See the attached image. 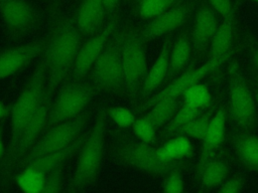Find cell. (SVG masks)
I'll list each match as a JSON object with an SVG mask.
<instances>
[{"instance_id": "obj_29", "label": "cell", "mask_w": 258, "mask_h": 193, "mask_svg": "<svg viewBox=\"0 0 258 193\" xmlns=\"http://www.w3.org/2000/svg\"><path fill=\"white\" fill-rule=\"evenodd\" d=\"M211 121V117L209 113L207 114H201L199 117L196 119L189 121L179 129H177L171 136H185V137H190L199 140H203L207 130L209 128Z\"/></svg>"}, {"instance_id": "obj_28", "label": "cell", "mask_w": 258, "mask_h": 193, "mask_svg": "<svg viewBox=\"0 0 258 193\" xmlns=\"http://www.w3.org/2000/svg\"><path fill=\"white\" fill-rule=\"evenodd\" d=\"M177 3L176 0H138L137 13L141 19L150 20Z\"/></svg>"}, {"instance_id": "obj_38", "label": "cell", "mask_w": 258, "mask_h": 193, "mask_svg": "<svg viewBox=\"0 0 258 193\" xmlns=\"http://www.w3.org/2000/svg\"><path fill=\"white\" fill-rule=\"evenodd\" d=\"M107 15H113L118 11L120 0H103Z\"/></svg>"}, {"instance_id": "obj_27", "label": "cell", "mask_w": 258, "mask_h": 193, "mask_svg": "<svg viewBox=\"0 0 258 193\" xmlns=\"http://www.w3.org/2000/svg\"><path fill=\"white\" fill-rule=\"evenodd\" d=\"M45 175L40 171L25 166L15 176V181L22 193H40L44 184Z\"/></svg>"}, {"instance_id": "obj_42", "label": "cell", "mask_w": 258, "mask_h": 193, "mask_svg": "<svg viewBox=\"0 0 258 193\" xmlns=\"http://www.w3.org/2000/svg\"><path fill=\"white\" fill-rule=\"evenodd\" d=\"M2 129L0 128V159H2V157L4 156V142L2 138Z\"/></svg>"}, {"instance_id": "obj_7", "label": "cell", "mask_w": 258, "mask_h": 193, "mask_svg": "<svg viewBox=\"0 0 258 193\" xmlns=\"http://www.w3.org/2000/svg\"><path fill=\"white\" fill-rule=\"evenodd\" d=\"M96 91L92 83L84 79H74L63 84L50 105L45 129L83 114L96 96Z\"/></svg>"}, {"instance_id": "obj_1", "label": "cell", "mask_w": 258, "mask_h": 193, "mask_svg": "<svg viewBox=\"0 0 258 193\" xmlns=\"http://www.w3.org/2000/svg\"><path fill=\"white\" fill-rule=\"evenodd\" d=\"M82 34L71 15H62L54 24L43 51L46 68L45 93L50 96L59 84L72 72L79 49Z\"/></svg>"}, {"instance_id": "obj_33", "label": "cell", "mask_w": 258, "mask_h": 193, "mask_svg": "<svg viewBox=\"0 0 258 193\" xmlns=\"http://www.w3.org/2000/svg\"><path fill=\"white\" fill-rule=\"evenodd\" d=\"M108 117L112 122L121 129L132 127L136 120L133 112L124 106H114L108 109Z\"/></svg>"}, {"instance_id": "obj_39", "label": "cell", "mask_w": 258, "mask_h": 193, "mask_svg": "<svg viewBox=\"0 0 258 193\" xmlns=\"http://www.w3.org/2000/svg\"><path fill=\"white\" fill-rule=\"evenodd\" d=\"M12 105L11 104H5L0 101V121L4 120L8 116L11 115Z\"/></svg>"}, {"instance_id": "obj_4", "label": "cell", "mask_w": 258, "mask_h": 193, "mask_svg": "<svg viewBox=\"0 0 258 193\" xmlns=\"http://www.w3.org/2000/svg\"><path fill=\"white\" fill-rule=\"evenodd\" d=\"M46 68L43 57L35 66L26 85L23 87L19 96L12 104L11 110V132L8 151L16 144L23 128L30 121L37 109L45 99Z\"/></svg>"}, {"instance_id": "obj_41", "label": "cell", "mask_w": 258, "mask_h": 193, "mask_svg": "<svg viewBox=\"0 0 258 193\" xmlns=\"http://www.w3.org/2000/svg\"><path fill=\"white\" fill-rule=\"evenodd\" d=\"M253 93H254V98H255V102H256V106L258 109V78L255 79V81L253 82Z\"/></svg>"}, {"instance_id": "obj_20", "label": "cell", "mask_w": 258, "mask_h": 193, "mask_svg": "<svg viewBox=\"0 0 258 193\" xmlns=\"http://www.w3.org/2000/svg\"><path fill=\"white\" fill-rule=\"evenodd\" d=\"M232 147L244 168L258 171V136L250 131H241L232 137Z\"/></svg>"}, {"instance_id": "obj_13", "label": "cell", "mask_w": 258, "mask_h": 193, "mask_svg": "<svg viewBox=\"0 0 258 193\" xmlns=\"http://www.w3.org/2000/svg\"><path fill=\"white\" fill-rule=\"evenodd\" d=\"M51 98L45 95V99L37 109L36 113L23 128L14 147L6 152L3 161V171L9 172L10 168L17 165L19 160L31 149V147L39 139L40 133L45 129Z\"/></svg>"}, {"instance_id": "obj_26", "label": "cell", "mask_w": 258, "mask_h": 193, "mask_svg": "<svg viewBox=\"0 0 258 193\" xmlns=\"http://www.w3.org/2000/svg\"><path fill=\"white\" fill-rule=\"evenodd\" d=\"M228 172V165L223 160H211L205 165L198 177L206 189H213L225 181Z\"/></svg>"}, {"instance_id": "obj_5", "label": "cell", "mask_w": 258, "mask_h": 193, "mask_svg": "<svg viewBox=\"0 0 258 193\" xmlns=\"http://www.w3.org/2000/svg\"><path fill=\"white\" fill-rule=\"evenodd\" d=\"M156 149L152 144L125 139L119 141L115 146L113 159L120 165L156 176L167 175L172 170L179 168L180 161H161L157 156Z\"/></svg>"}, {"instance_id": "obj_10", "label": "cell", "mask_w": 258, "mask_h": 193, "mask_svg": "<svg viewBox=\"0 0 258 193\" xmlns=\"http://www.w3.org/2000/svg\"><path fill=\"white\" fill-rule=\"evenodd\" d=\"M231 53L224 55L220 58H211L209 57L208 60L198 67L190 66L185 71H183L180 75H178L174 80H172L168 85H166L163 89L158 91L157 93L148 98L142 107L140 108L141 111L148 110L152 106H154L157 102L168 99V98H180L192 85L202 82L204 78L208 75L213 73L216 69L222 66L226 60L229 58Z\"/></svg>"}, {"instance_id": "obj_44", "label": "cell", "mask_w": 258, "mask_h": 193, "mask_svg": "<svg viewBox=\"0 0 258 193\" xmlns=\"http://www.w3.org/2000/svg\"><path fill=\"white\" fill-rule=\"evenodd\" d=\"M71 193H77V191H75V190H73Z\"/></svg>"}, {"instance_id": "obj_15", "label": "cell", "mask_w": 258, "mask_h": 193, "mask_svg": "<svg viewBox=\"0 0 258 193\" xmlns=\"http://www.w3.org/2000/svg\"><path fill=\"white\" fill-rule=\"evenodd\" d=\"M192 9L188 1H181L160 15L150 19L140 30L141 35L147 41L169 34L181 27L187 21Z\"/></svg>"}, {"instance_id": "obj_17", "label": "cell", "mask_w": 258, "mask_h": 193, "mask_svg": "<svg viewBox=\"0 0 258 193\" xmlns=\"http://www.w3.org/2000/svg\"><path fill=\"white\" fill-rule=\"evenodd\" d=\"M226 131V111L219 109L211 118L209 128L204 137L200 157L197 164V174L199 175L205 165L210 162L224 141Z\"/></svg>"}, {"instance_id": "obj_6", "label": "cell", "mask_w": 258, "mask_h": 193, "mask_svg": "<svg viewBox=\"0 0 258 193\" xmlns=\"http://www.w3.org/2000/svg\"><path fill=\"white\" fill-rule=\"evenodd\" d=\"M228 104L230 119L238 128L242 131L255 128L257 106L253 89L237 63L228 68Z\"/></svg>"}, {"instance_id": "obj_34", "label": "cell", "mask_w": 258, "mask_h": 193, "mask_svg": "<svg viewBox=\"0 0 258 193\" xmlns=\"http://www.w3.org/2000/svg\"><path fill=\"white\" fill-rule=\"evenodd\" d=\"M61 180L62 166H59L45 175L44 184L40 193H60Z\"/></svg>"}, {"instance_id": "obj_36", "label": "cell", "mask_w": 258, "mask_h": 193, "mask_svg": "<svg viewBox=\"0 0 258 193\" xmlns=\"http://www.w3.org/2000/svg\"><path fill=\"white\" fill-rule=\"evenodd\" d=\"M210 6L218 12L223 20L234 19V8L231 0H208Z\"/></svg>"}, {"instance_id": "obj_30", "label": "cell", "mask_w": 258, "mask_h": 193, "mask_svg": "<svg viewBox=\"0 0 258 193\" xmlns=\"http://www.w3.org/2000/svg\"><path fill=\"white\" fill-rule=\"evenodd\" d=\"M182 99L183 104L204 111V109L210 105L212 101V94L209 88L200 82L185 90L182 94Z\"/></svg>"}, {"instance_id": "obj_14", "label": "cell", "mask_w": 258, "mask_h": 193, "mask_svg": "<svg viewBox=\"0 0 258 193\" xmlns=\"http://www.w3.org/2000/svg\"><path fill=\"white\" fill-rule=\"evenodd\" d=\"M47 37H41L0 51V81L28 66L36 57L43 54Z\"/></svg>"}, {"instance_id": "obj_37", "label": "cell", "mask_w": 258, "mask_h": 193, "mask_svg": "<svg viewBox=\"0 0 258 193\" xmlns=\"http://www.w3.org/2000/svg\"><path fill=\"white\" fill-rule=\"evenodd\" d=\"M243 185V179L240 176H235L223 182L218 190V193H241Z\"/></svg>"}, {"instance_id": "obj_25", "label": "cell", "mask_w": 258, "mask_h": 193, "mask_svg": "<svg viewBox=\"0 0 258 193\" xmlns=\"http://www.w3.org/2000/svg\"><path fill=\"white\" fill-rule=\"evenodd\" d=\"M179 98H168L157 102L144 115L156 130L166 126L179 109Z\"/></svg>"}, {"instance_id": "obj_21", "label": "cell", "mask_w": 258, "mask_h": 193, "mask_svg": "<svg viewBox=\"0 0 258 193\" xmlns=\"http://www.w3.org/2000/svg\"><path fill=\"white\" fill-rule=\"evenodd\" d=\"M192 45L190 36L187 31L180 33L172 46L169 53V75L173 76L187 67L191 57Z\"/></svg>"}, {"instance_id": "obj_22", "label": "cell", "mask_w": 258, "mask_h": 193, "mask_svg": "<svg viewBox=\"0 0 258 193\" xmlns=\"http://www.w3.org/2000/svg\"><path fill=\"white\" fill-rule=\"evenodd\" d=\"M84 140H85V137H80L78 140H76L72 145H70L66 149H62V150L54 152V153H49V154L43 155V156L33 160L26 166H30V167L40 171L44 175H46L47 173L56 169L57 167L63 166V163L66 162V160L68 158L72 157L77 151L80 150V148L83 145Z\"/></svg>"}, {"instance_id": "obj_18", "label": "cell", "mask_w": 258, "mask_h": 193, "mask_svg": "<svg viewBox=\"0 0 258 193\" xmlns=\"http://www.w3.org/2000/svg\"><path fill=\"white\" fill-rule=\"evenodd\" d=\"M106 15L103 0H82L74 19L82 36L90 37L103 27Z\"/></svg>"}, {"instance_id": "obj_40", "label": "cell", "mask_w": 258, "mask_h": 193, "mask_svg": "<svg viewBox=\"0 0 258 193\" xmlns=\"http://www.w3.org/2000/svg\"><path fill=\"white\" fill-rule=\"evenodd\" d=\"M251 65L256 71H258V45L251 47Z\"/></svg>"}, {"instance_id": "obj_2", "label": "cell", "mask_w": 258, "mask_h": 193, "mask_svg": "<svg viewBox=\"0 0 258 193\" xmlns=\"http://www.w3.org/2000/svg\"><path fill=\"white\" fill-rule=\"evenodd\" d=\"M107 118L108 109L102 106L99 108L94 124L90 132L85 136L83 145L79 150L72 180V188L75 191L93 185L97 179L105 152Z\"/></svg>"}, {"instance_id": "obj_16", "label": "cell", "mask_w": 258, "mask_h": 193, "mask_svg": "<svg viewBox=\"0 0 258 193\" xmlns=\"http://www.w3.org/2000/svg\"><path fill=\"white\" fill-rule=\"evenodd\" d=\"M218 26L215 10L210 4L203 3L195 14L194 24L189 33L191 45L197 52H204L210 47Z\"/></svg>"}, {"instance_id": "obj_8", "label": "cell", "mask_w": 258, "mask_h": 193, "mask_svg": "<svg viewBox=\"0 0 258 193\" xmlns=\"http://www.w3.org/2000/svg\"><path fill=\"white\" fill-rule=\"evenodd\" d=\"M89 112H84L80 116L54 125L46 129L45 133L36 141L31 149L19 160L17 166L25 167L33 160L66 149L80 138V135L89 121Z\"/></svg>"}, {"instance_id": "obj_24", "label": "cell", "mask_w": 258, "mask_h": 193, "mask_svg": "<svg viewBox=\"0 0 258 193\" xmlns=\"http://www.w3.org/2000/svg\"><path fill=\"white\" fill-rule=\"evenodd\" d=\"M234 40V19L223 20L210 44V57L220 58L232 52Z\"/></svg>"}, {"instance_id": "obj_12", "label": "cell", "mask_w": 258, "mask_h": 193, "mask_svg": "<svg viewBox=\"0 0 258 193\" xmlns=\"http://www.w3.org/2000/svg\"><path fill=\"white\" fill-rule=\"evenodd\" d=\"M119 24L120 16L117 11L111 15L110 19L97 33L88 37V39L82 43L72 69L74 79H83L89 74L90 69L104 50L111 35L118 28Z\"/></svg>"}, {"instance_id": "obj_31", "label": "cell", "mask_w": 258, "mask_h": 193, "mask_svg": "<svg viewBox=\"0 0 258 193\" xmlns=\"http://www.w3.org/2000/svg\"><path fill=\"white\" fill-rule=\"evenodd\" d=\"M203 113V110L196 109L188 105L182 104L181 107L174 114L172 119L164 127V134L166 136H171L177 129L188 123L189 121L196 119Z\"/></svg>"}, {"instance_id": "obj_3", "label": "cell", "mask_w": 258, "mask_h": 193, "mask_svg": "<svg viewBox=\"0 0 258 193\" xmlns=\"http://www.w3.org/2000/svg\"><path fill=\"white\" fill-rule=\"evenodd\" d=\"M120 53L124 74V90L133 100L141 92L147 73L146 40L136 29L129 25L118 27Z\"/></svg>"}, {"instance_id": "obj_23", "label": "cell", "mask_w": 258, "mask_h": 193, "mask_svg": "<svg viewBox=\"0 0 258 193\" xmlns=\"http://www.w3.org/2000/svg\"><path fill=\"white\" fill-rule=\"evenodd\" d=\"M191 152V143L185 136H174L156 149L158 158L163 162L181 161L189 157Z\"/></svg>"}, {"instance_id": "obj_43", "label": "cell", "mask_w": 258, "mask_h": 193, "mask_svg": "<svg viewBox=\"0 0 258 193\" xmlns=\"http://www.w3.org/2000/svg\"><path fill=\"white\" fill-rule=\"evenodd\" d=\"M47 1H48V2H50V3H55V1H56V0H47Z\"/></svg>"}, {"instance_id": "obj_45", "label": "cell", "mask_w": 258, "mask_h": 193, "mask_svg": "<svg viewBox=\"0 0 258 193\" xmlns=\"http://www.w3.org/2000/svg\"><path fill=\"white\" fill-rule=\"evenodd\" d=\"M253 1H255V2H257V3H258V0H253Z\"/></svg>"}, {"instance_id": "obj_35", "label": "cell", "mask_w": 258, "mask_h": 193, "mask_svg": "<svg viewBox=\"0 0 258 193\" xmlns=\"http://www.w3.org/2000/svg\"><path fill=\"white\" fill-rule=\"evenodd\" d=\"M163 193H183V181L179 168L166 175L163 183Z\"/></svg>"}, {"instance_id": "obj_11", "label": "cell", "mask_w": 258, "mask_h": 193, "mask_svg": "<svg viewBox=\"0 0 258 193\" xmlns=\"http://www.w3.org/2000/svg\"><path fill=\"white\" fill-rule=\"evenodd\" d=\"M0 18L8 36L19 39L36 27L40 14L26 0H0Z\"/></svg>"}, {"instance_id": "obj_46", "label": "cell", "mask_w": 258, "mask_h": 193, "mask_svg": "<svg viewBox=\"0 0 258 193\" xmlns=\"http://www.w3.org/2000/svg\"><path fill=\"white\" fill-rule=\"evenodd\" d=\"M200 193H202V192H200Z\"/></svg>"}, {"instance_id": "obj_32", "label": "cell", "mask_w": 258, "mask_h": 193, "mask_svg": "<svg viewBox=\"0 0 258 193\" xmlns=\"http://www.w3.org/2000/svg\"><path fill=\"white\" fill-rule=\"evenodd\" d=\"M131 128L137 140L147 144H153L155 142L156 129L144 115L136 118Z\"/></svg>"}, {"instance_id": "obj_19", "label": "cell", "mask_w": 258, "mask_h": 193, "mask_svg": "<svg viewBox=\"0 0 258 193\" xmlns=\"http://www.w3.org/2000/svg\"><path fill=\"white\" fill-rule=\"evenodd\" d=\"M170 39L166 38L161 46V49L146 73L143 85L141 88V96L148 99L159 87L169 73V53H170Z\"/></svg>"}, {"instance_id": "obj_9", "label": "cell", "mask_w": 258, "mask_h": 193, "mask_svg": "<svg viewBox=\"0 0 258 193\" xmlns=\"http://www.w3.org/2000/svg\"><path fill=\"white\" fill-rule=\"evenodd\" d=\"M89 78L95 89L99 91L119 92L124 89L118 28L111 35L104 50L90 69Z\"/></svg>"}]
</instances>
